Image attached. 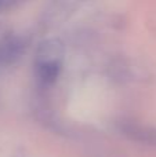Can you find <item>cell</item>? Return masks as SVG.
I'll return each mask as SVG.
<instances>
[{
  "mask_svg": "<svg viewBox=\"0 0 156 157\" xmlns=\"http://www.w3.org/2000/svg\"><path fill=\"white\" fill-rule=\"evenodd\" d=\"M122 132L129 136L131 141L145 145H156V128L154 127L129 123L122 127Z\"/></svg>",
  "mask_w": 156,
  "mask_h": 157,
  "instance_id": "obj_2",
  "label": "cell"
},
{
  "mask_svg": "<svg viewBox=\"0 0 156 157\" xmlns=\"http://www.w3.org/2000/svg\"><path fill=\"white\" fill-rule=\"evenodd\" d=\"M22 52V43L15 39H6L0 41V63L14 62Z\"/></svg>",
  "mask_w": 156,
  "mask_h": 157,
  "instance_id": "obj_3",
  "label": "cell"
},
{
  "mask_svg": "<svg viewBox=\"0 0 156 157\" xmlns=\"http://www.w3.org/2000/svg\"><path fill=\"white\" fill-rule=\"evenodd\" d=\"M37 57V75L43 83H54L61 71V50L60 44L51 41L41 46Z\"/></svg>",
  "mask_w": 156,
  "mask_h": 157,
  "instance_id": "obj_1",
  "label": "cell"
}]
</instances>
